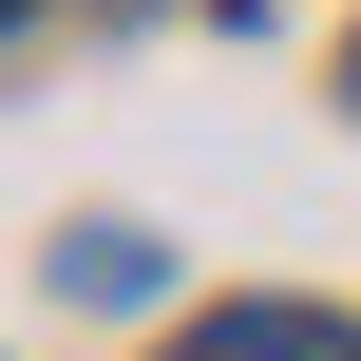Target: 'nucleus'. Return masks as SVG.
<instances>
[{"label": "nucleus", "instance_id": "1", "mask_svg": "<svg viewBox=\"0 0 361 361\" xmlns=\"http://www.w3.org/2000/svg\"><path fill=\"white\" fill-rule=\"evenodd\" d=\"M171 361H361V324L343 305H209Z\"/></svg>", "mask_w": 361, "mask_h": 361}, {"label": "nucleus", "instance_id": "2", "mask_svg": "<svg viewBox=\"0 0 361 361\" xmlns=\"http://www.w3.org/2000/svg\"><path fill=\"white\" fill-rule=\"evenodd\" d=\"M57 267H76V305H133V286H152V247H133V228H76Z\"/></svg>", "mask_w": 361, "mask_h": 361}, {"label": "nucleus", "instance_id": "3", "mask_svg": "<svg viewBox=\"0 0 361 361\" xmlns=\"http://www.w3.org/2000/svg\"><path fill=\"white\" fill-rule=\"evenodd\" d=\"M343 95H361V38H343Z\"/></svg>", "mask_w": 361, "mask_h": 361}, {"label": "nucleus", "instance_id": "4", "mask_svg": "<svg viewBox=\"0 0 361 361\" xmlns=\"http://www.w3.org/2000/svg\"><path fill=\"white\" fill-rule=\"evenodd\" d=\"M0 19H38V0H0Z\"/></svg>", "mask_w": 361, "mask_h": 361}]
</instances>
